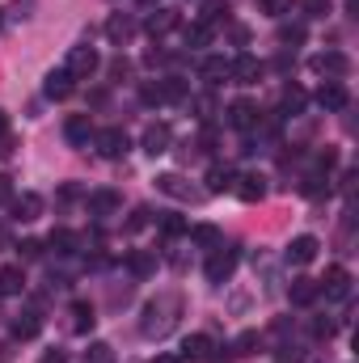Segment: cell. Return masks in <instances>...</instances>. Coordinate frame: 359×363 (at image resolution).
<instances>
[{
    "label": "cell",
    "instance_id": "cell-30",
    "mask_svg": "<svg viewBox=\"0 0 359 363\" xmlns=\"http://www.w3.org/2000/svg\"><path fill=\"white\" fill-rule=\"evenodd\" d=\"M51 250H55V254H72V250H76V233H72V228H55V233H51Z\"/></svg>",
    "mask_w": 359,
    "mask_h": 363
},
{
    "label": "cell",
    "instance_id": "cell-13",
    "mask_svg": "<svg viewBox=\"0 0 359 363\" xmlns=\"http://www.w3.org/2000/svg\"><path fill=\"white\" fill-rule=\"evenodd\" d=\"M317 288H322L326 296H339V300H343V296L351 292V275H347V266H330V271H326V279H322Z\"/></svg>",
    "mask_w": 359,
    "mask_h": 363
},
{
    "label": "cell",
    "instance_id": "cell-31",
    "mask_svg": "<svg viewBox=\"0 0 359 363\" xmlns=\"http://www.w3.org/2000/svg\"><path fill=\"white\" fill-rule=\"evenodd\" d=\"M212 38V25H203V21H195V25H186V42L190 47H203Z\"/></svg>",
    "mask_w": 359,
    "mask_h": 363
},
{
    "label": "cell",
    "instance_id": "cell-26",
    "mask_svg": "<svg viewBox=\"0 0 359 363\" xmlns=\"http://www.w3.org/2000/svg\"><path fill=\"white\" fill-rule=\"evenodd\" d=\"M127 266H131V271H135V275H140V279H148V275H152V271H157V258H152V254H148V250H135V254H131V258H127Z\"/></svg>",
    "mask_w": 359,
    "mask_h": 363
},
{
    "label": "cell",
    "instance_id": "cell-1",
    "mask_svg": "<svg viewBox=\"0 0 359 363\" xmlns=\"http://www.w3.org/2000/svg\"><path fill=\"white\" fill-rule=\"evenodd\" d=\"M178 313H182V300H178V296H157V300L144 309L140 330H144L148 338H165V334L178 326Z\"/></svg>",
    "mask_w": 359,
    "mask_h": 363
},
{
    "label": "cell",
    "instance_id": "cell-34",
    "mask_svg": "<svg viewBox=\"0 0 359 363\" xmlns=\"http://www.w3.org/2000/svg\"><path fill=\"white\" fill-rule=\"evenodd\" d=\"M300 106H305V89H288V93H284V110H292V114H296Z\"/></svg>",
    "mask_w": 359,
    "mask_h": 363
},
{
    "label": "cell",
    "instance_id": "cell-20",
    "mask_svg": "<svg viewBox=\"0 0 359 363\" xmlns=\"http://www.w3.org/2000/svg\"><path fill=\"white\" fill-rule=\"evenodd\" d=\"M233 178H237V173H233L229 165H212V169H207V190H212V195L233 190Z\"/></svg>",
    "mask_w": 359,
    "mask_h": 363
},
{
    "label": "cell",
    "instance_id": "cell-10",
    "mask_svg": "<svg viewBox=\"0 0 359 363\" xmlns=\"http://www.w3.org/2000/svg\"><path fill=\"white\" fill-rule=\"evenodd\" d=\"M169 140H174V131H169V123H152L148 131H144V152L148 156H161V152H169Z\"/></svg>",
    "mask_w": 359,
    "mask_h": 363
},
{
    "label": "cell",
    "instance_id": "cell-36",
    "mask_svg": "<svg viewBox=\"0 0 359 363\" xmlns=\"http://www.w3.org/2000/svg\"><path fill=\"white\" fill-rule=\"evenodd\" d=\"M148 216H152L148 207H135V211H131V220H127V228H131V233H135V228H144V224H148Z\"/></svg>",
    "mask_w": 359,
    "mask_h": 363
},
{
    "label": "cell",
    "instance_id": "cell-44",
    "mask_svg": "<svg viewBox=\"0 0 359 363\" xmlns=\"http://www.w3.org/2000/svg\"><path fill=\"white\" fill-rule=\"evenodd\" d=\"M309 8L313 13H330V0H309Z\"/></svg>",
    "mask_w": 359,
    "mask_h": 363
},
{
    "label": "cell",
    "instance_id": "cell-17",
    "mask_svg": "<svg viewBox=\"0 0 359 363\" xmlns=\"http://www.w3.org/2000/svg\"><path fill=\"white\" fill-rule=\"evenodd\" d=\"M131 34H135V21H131V17H123V13H114V17L106 21V38H110V42H127Z\"/></svg>",
    "mask_w": 359,
    "mask_h": 363
},
{
    "label": "cell",
    "instance_id": "cell-35",
    "mask_svg": "<svg viewBox=\"0 0 359 363\" xmlns=\"http://www.w3.org/2000/svg\"><path fill=\"white\" fill-rule=\"evenodd\" d=\"M279 42H305V30L300 25H284L279 30Z\"/></svg>",
    "mask_w": 359,
    "mask_h": 363
},
{
    "label": "cell",
    "instance_id": "cell-18",
    "mask_svg": "<svg viewBox=\"0 0 359 363\" xmlns=\"http://www.w3.org/2000/svg\"><path fill=\"white\" fill-rule=\"evenodd\" d=\"M42 93H47L51 101H63V97L72 93V76H68V72H51L47 85H42Z\"/></svg>",
    "mask_w": 359,
    "mask_h": 363
},
{
    "label": "cell",
    "instance_id": "cell-33",
    "mask_svg": "<svg viewBox=\"0 0 359 363\" xmlns=\"http://www.w3.org/2000/svg\"><path fill=\"white\" fill-rule=\"evenodd\" d=\"M258 8H262V13H271V17H284V13L292 8V0H258Z\"/></svg>",
    "mask_w": 359,
    "mask_h": 363
},
{
    "label": "cell",
    "instance_id": "cell-41",
    "mask_svg": "<svg viewBox=\"0 0 359 363\" xmlns=\"http://www.w3.org/2000/svg\"><path fill=\"white\" fill-rule=\"evenodd\" d=\"M144 101H165L161 97V85H144Z\"/></svg>",
    "mask_w": 359,
    "mask_h": 363
},
{
    "label": "cell",
    "instance_id": "cell-45",
    "mask_svg": "<svg viewBox=\"0 0 359 363\" xmlns=\"http://www.w3.org/2000/svg\"><path fill=\"white\" fill-rule=\"evenodd\" d=\"M38 363H68V359H63L59 351H47V355H42V359H38Z\"/></svg>",
    "mask_w": 359,
    "mask_h": 363
},
{
    "label": "cell",
    "instance_id": "cell-22",
    "mask_svg": "<svg viewBox=\"0 0 359 363\" xmlns=\"http://www.w3.org/2000/svg\"><path fill=\"white\" fill-rule=\"evenodd\" d=\"M25 288V271L21 266H0V296H17Z\"/></svg>",
    "mask_w": 359,
    "mask_h": 363
},
{
    "label": "cell",
    "instance_id": "cell-25",
    "mask_svg": "<svg viewBox=\"0 0 359 363\" xmlns=\"http://www.w3.org/2000/svg\"><path fill=\"white\" fill-rule=\"evenodd\" d=\"M190 241L203 245V250H216V245H220V228H216V224H195V228H190Z\"/></svg>",
    "mask_w": 359,
    "mask_h": 363
},
{
    "label": "cell",
    "instance_id": "cell-15",
    "mask_svg": "<svg viewBox=\"0 0 359 363\" xmlns=\"http://www.w3.org/2000/svg\"><path fill=\"white\" fill-rule=\"evenodd\" d=\"M199 76H203L207 85H220V80L229 76V59H224V55H207V59L199 63Z\"/></svg>",
    "mask_w": 359,
    "mask_h": 363
},
{
    "label": "cell",
    "instance_id": "cell-29",
    "mask_svg": "<svg viewBox=\"0 0 359 363\" xmlns=\"http://www.w3.org/2000/svg\"><path fill=\"white\" fill-rule=\"evenodd\" d=\"M38 330H42V321H38V313H21V317L13 321V334H17V338H34Z\"/></svg>",
    "mask_w": 359,
    "mask_h": 363
},
{
    "label": "cell",
    "instance_id": "cell-7",
    "mask_svg": "<svg viewBox=\"0 0 359 363\" xmlns=\"http://www.w3.org/2000/svg\"><path fill=\"white\" fill-rule=\"evenodd\" d=\"M317 250H322V241L309 237V233H300V237H292V245H288V262H292V266H309V262L317 258Z\"/></svg>",
    "mask_w": 359,
    "mask_h": 363
},
{
    "label": "cell",
    "instance_id": "cell-19",
    "mask_svg": "<svg viewBox=\"0 0 359 363\" xmlns=\"http://www.w3.org/2000/svg\"><path fill=\"white\" fill-rule=\"evenodd\" d=\"M63 135H68V144H85V140L93 135V127H89V114H72V118L63 123Z\"/></svg>",
    "mask_w": 359,
    "mask_h": 363
},
{
    "label": "cell",
    "instance_id": "cell-6",
    "mask_svg": "<svg viewBox=\"0 0 359 363\" xmlns=\"http://www.w3.org/2000/svg\"><path fill=\"white\" fill-rule=\"evenodd\" d=\"M233 190H237L241 203H258V199H267V178L262 173H241V178H233Z\"/></svg>",
    "mask_w": 359,
    "mask_h": 363
},
{
    "label": "cell",
    "instance_id": "cell-32",
    "mask_svg": "<svg viewBox=\"0 0 359 363\" xmlns=\"http://www.w3.org/2000/svg\"><path fill=\"white\" fill-rule=\"evenodd\" d=\"M258 347V334L254 330H245V334H237V343H233V355H250Z\"/></svg>",
    "mask_w": 359,
    "mask_h": 363
},
{
    "label": "cell",
    "instance_id": "cell-21",
    "mask_svg": "<svg viewBox=\"0 0 359 363\" xmlns=\"http://www.w3.org/2000/svg\"><path fill=\"white\" fill-rule=\"evenodd\" d=\"M118 203H123V199H118L114 190H93V195H89V211H93V216H110V211H118Z\"/></svg>",
    "mask_w": 359,
    "mask_h": 363
},
{
    "label": "cell",
    "instance_id": "cell-12",
    "mask_svg": "<svg viewBox=\"0 0 359 363\" xmlns=\"http://www.w3.org/2000/svg\"><path fill=\"white\" fill-rule=\"evenodd\" d=\"M42 216V199L34 195V190H25V195H13V220H38Z\"/></svg>",
    "mask_w": 359,
    "mask_h": 363
},
{
    "label": "cell",
    "instance_id": "cell-8",
    "mask_svg": "<svg viewBox=\"0 0 359 363\" xmlns=\"http://www.w3.org/2000/svg\"><path fill=\"white\" fill-rule=\"evenodd\" d=\"M229 76H233L237 85H254V80L262 76V59H254V55H237V59L229 63Z\"/></svg>",
    "mask_w": 359,
    "mask_h": 363
},
{
    "label": "cell",
    "instance_id": "cell-2",
    "mask_svg": "<svg viewBox=\"0 0 359 363\" xmlns=\"http://www.w3.org/2000/svg\"><path fill=\"white\" fill-rule=\"evenodd\" d=\"M97 63H102V59H97V51H93V47H85V42H80V47H72V51L63 55V72H68V76H80V80H89V76L97 72Z\"/></svg>",
    "mask_w": 359,
    "mask_h": 363
},
{
    "label": "cell",
    "instance_id": "cell-4",
    "mask_svg": "<svg viewBox=\"0 0 359 363\" xmlns=\"http://www.w3.org/2000/svg\"><path fill=\"white\" fill-rule=\"evenodd\" d=\"M313 72H322V76H330V80H343V76L351 72V59H347L343 51H322V55H313Z\"/></svg>",
    "mask_w": 359,
    "mask_h": 363
},
{
    "label": "cell",
    "instance_id": "cell-39",
    "mask_svg": "<svg viewBox=\"0 0 359 363\" xmlns=\"http://www.w3.org/2000/svg\"><path fill=\"white\" fill-rule=\"evenodd\" d=\"M127 72H131V63H127V59H114V63H110V76H114V80H118V76H127Z\"/></svg>",
    "mask_w": 359,
    "mask_h": 363
},
{
    "label": "cell",
    "instance_id": "cell-43",
    "mask_svg": "<svg viewBox=\"0 0 359 363\" xmlns=\"http://www.w3.org/2000/svg\"><path fill=\"white\" fill-rule=\"evenodd\" d=\"M229 34H233V42H245V38H250V30H245V25H233Z\"/></svg>",
    "mask_w": 359,
    "mask_h": 363
},
{
    "label": "cell",
    "instance_id": "cell-48",
    "mask_svg": "<svg viewBox=\"0 0 359 363\" xmlns=\"http://www.w3.org/2000/svg\"><path fill=\"white\" fill-rule=\"evenodd\" d=\"M0 245H4V228H0Z\"/></svg>",
    "mask_w": 359,
    "mask_h": 363
},
{
    "label": "cell",
    "instance_id": "cell-46",
    "mask_svg": "<svg viewBox=\"0 0 359 363\" xmlns=\"http://www.w3.org/2000/svg\"><path fill=\"white\" fill-rule=\"evenodd\" d=\"M152 363H182V359H178V355H157Z\"/></svg>",
    "mask_w": 359,
    "mask_h": 363
},
{
    "label": "cell",
    "instance_id": "cell-28",
    "mask_svg": "<svg viewBox=\"0 0 359 363\" xmlns=\"http://www.w3.org/2000/svg\"><path fill=\"white\" fill-rule=\"evenodd\" d=\"M229 0H207L203 4V25H216V21H229Z\"/></svg>",
    "mask_w": 359,
    "mask_h": 363
},
{
    "label": "cell",
    "instance_id": "cell-42",
    "mask_svg": "<svg viewBox=\"0 0 359 363\" xmlns=\"http://www.w3.org/2000/svg\"><path fill=\"white\" fill-rule=\"evenodd\" d=\"M4 199H13V178L0 173V203H4Z\"/></svg>",
    "mask_w": 359,
    "mask_h": 363
},
{
    "label": "cell",
    "instance_id": "cell-9",
    "mask_svg": "<svg viewBox=\"0 0 359 363\" xmlns=\"http://www.w3.org/2000/svg\"><path fill=\"white\" fill-rule=\"evenodd\" d=\"M317 101H322V110H347L351 93H347V85H343V80H326V85L317 89Z\"/></svg>",
    "mask_w": 359,
    "mask_h": 363
},
{
    "label": "cell",
    "instance_id": "cell-11",
    "mask_svg": "<svg viewBox=\"0 0 359 363\" xmlns=\"http://www.w3.org/2000/svg\"><path fill=\"white\" fill-rule=\"evenodd\" d=\"M157 190H161V195H169V199H199V190H195V186H186V178H182V173H161V178H157Z\"/></svg>",
    "mask_w": 359,
    "mask_h": 363
},
{
    "label": "cell",
    "instance_id": "cell-23",
    "mask_svg": "<svg viewBox=\"0 0 359 363\" xmlns=\"http://www.w3.org/2000/svg\"><path fill=\"white\" fill-rule=\"evenodd\" d=\"M207 355H212V338L207 334H190L182 343V359H207Z\"/></svg>",
    "mask_w": 359,
    "mask_h": 363
},
{
    "label": "cell",
    "instance_id": "cell-16",
    "mask_svg": "<svg viewBox=\"0 0 359 363\" xmlns=\"http://www.w3.org/2000/svg\"><path fill=\"white\" fill-rule=\"evenodd\" d=\"M288 296H292V304H313L322 296V288H317V279H292Z\"/></svg>",
    "mask_w": 359,
    "mask_h": 363
},
{
    "label": "cell",
    "instance_id": "cell-38",
    "mask_svg": "<svg viewBox=\"0 0 359 363\" xmlns=\"http://www.w3.org/2000/svg\"><path fill=\"white\" fill-rule=\"evenodd\" d=\"M17 250H21V258H38V254H42V245H38V241H21Z\"/></svg>",
    "mask_w": 359,
    "mask_h": 363
},
{
    "label": "cell",
    "instance_id": "cell-27",
    "mask_svg": "<svg viewBox=\"0 0 359 363\" xmlns=\"http://www.w3.org/2000/svg\"><path fill=\"white\" fill-rule=\"evenodd\" d=\"M72 330H76V334L93 330V304H85V300H76V304H72Z\"/></svg>",
    "mask_w": 359,
    "mask_h": 363
},
{
    "label": "cell",
    "instance_id": "cell-40",
    "mask_svg": "<svg viewBox=\"0 0 359 363\" xmlns=\"http://www.w3.org/2000/svg\"><path fill=\"white\" fill-rule=\"evenodd\" d=\"M93 363H110V347H106V343L93 347Z\"/></svg>",
    "mask_w": 359,
    "mask_h": 363
},
{
    "label": "cell",
    "instance_id": "cell-47",
    "mask_svg": "<svg viewBox=\"0 0 359 363\" xmlns=\"http://www.w3.org/2000/svg\"><path fill=\"white\" fill-rule=\"evenodd\" d=\"M4 131H8V118H4V110H0V140H4Z\"/></svg>",
    "mask_w": 359,
    "mask_h": 363
},
{
    "label": "cell",
    "instance_id": "cell-3",
    "mask_svg": "<svg viewBox=\"0 0 359 363\" xmlns=\"http://www.w3.org/2000/svg\"><path fill=\"white\" fill-rule=\"evenodd\" d=\"M233 271H237V250L216 245V254H212V258H207V266H203L207 283H229V279H233Z\"/></svg>",
    "mask_w": 359,
    "mask_h": 363
},
{
    "label": "cell",
    "instance_id": "cell-5",
    "mask_svg": "<svg viewBox=\"0 0 359 363\" xmlns=\"http://www.w3.org/2000/svg\"><path fill=\"white\" fill-rule=\"evenodd\" d=\"M93 144H97V152H102V156H110V161H114V156H123V152L131 148V140H127V131H123V127H106V131H97V135H93Z\"/></svg>",
    "mask_w": 359,
    "mask_h": 363
},
{
    "label": "cell",
    "instance_id": "cell-37",
    "mask_svg": "<svg viewBox=\"0 0 359 363\" xmlns=\"http://www.w3.org/2000/svg\"><path fill=\"white\" fill-rule=\"evenodd\" d=\"M161 228H165V233H169V237H178V233H182V228H186V224H182V220H178V216H165V220H161Z\"/></svg>",
    "mask_w": 359,
    "mask_h": 363
},
{
    "label": "cell",
    "instance_id": "cell-24",
    "mask_svg": "<svg viewBox=\"0 0 359 363\" xmlns=\"http://www.w3.org/2000/svg\"><path fill=\"white\" fill-rule=\"evenodd\" d=\"M178 21H182V17H178L174 8H157V13L148 17V34H169Z\"/></svg>",
    "mask_w": 359,
    "mask_h": 363
},
{
    "label": "cell",
    "instance_id": "cell-14",
    "mask_svg": "<svg viewBox=\"0 0 359 363\" xmlns=\"http://www.w3.org/2000/svg\"><path fill=\"white\" fill-rule=\"evenodd\" d=\"M229 123L241 127V131L258 127V106H254V101H233V106H229Z\"/></svg>",
    "mask_w": 359,
    "mask_h": 363
}]
</instances>
